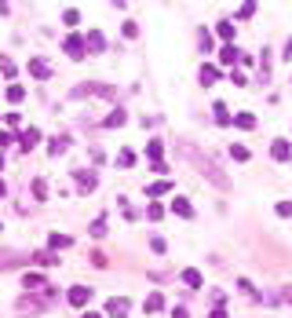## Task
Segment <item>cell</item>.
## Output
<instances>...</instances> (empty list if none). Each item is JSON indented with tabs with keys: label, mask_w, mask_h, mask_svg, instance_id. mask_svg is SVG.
I'll return each mask as SVG.
<instances>
[{
	"label": "cell",
	"mask_w": 292,
	"mask_h": 318,
	"mask_svg": "<svg viewBox=\"0 0 292 318\" xmlns=\"http://www.w3.org/2000/svg\"><path fill=\"white\" fill-rule=\"evenodd\" d=\"M146 154H150V161H153V165H157V161H161V154H164V143H161V139H150Z\"/></svg>",
	"instance_id": "25"
},
{
	"label": "cell",
	"mask_w": 292,
	"mask_h": 318,
	"mask_svg": "<svg viewBox=\"0 0 292 318\" xmlns=\"http://www.w3.org/2000/svg\"><path fill=\"white\" fill-rule=\"evenodd\" d=\"M238 59H241V51L234 48V44H223V51H219V63H223V66H230V63H238Z\"/></svg>",
	"instance_id": "19"
},
{
	"label": "cell",
	"mask_w": 292,
	"mask_h": 318,
	"mask_svg": "<svg viewBox=\"0 0 292 318\" xmlns=\"http://www.w3.org/2000/svg\"><path fill=\"white\" fill-rule=\"evenodd\" d=\"M146 220H150V223H157V220H164V208H161L157 201H150V205H146Z\"/></svg>",
	"instance_id": "27"
},
{
	"label": "cell",
	"mask_w": 292,
	"mask_h": 318,
	"mask_svg": "<svg viewBox=\"0 0 292 318\" xmlns=\"http://www.w3.org/2000/svg\"><path fill=\"white\" fill-rule=\"evenodd\" d=\"M0 73H4L8 81H15V77H19V66H15L8 55H0Z\"/></svg>",
	"instance_id": "23"
},
{
	"label": "cell",
	"mask_w": 292,
	"mask_h": 318,
	"mask_svg": "<svg viewBox=\"0 0 292 318\" xmlns=\"http://www.w3.org/2000/svg\"><path fill=\"white\" fill-rule=\"evenodd\" d=\"M33 198H37V201L48 198V183H44V179H33Z\"/></svg>",
	"instance_id": "32"
},
{
	"label": "cell",
	"mask_w": 292,
	"mask_h": 318,
	"mask_svg": "<svg viewBox=\"0 0 292 318\" xmlns=\"http://www.w3.org/2000/svg\"><path fill=\"white\" fill-rule=\"evenodd\" d=\"M106 314H110V318H128V300L125 296H113L110 304H106Z\"/></svg>",
	"instance_id": "10"
},
{
	"label": "cell",
	"mask_w": 292,
	"mask_h": 318,
	"mask_svg": "<svg viewBox=\"0 0 292 318\" xmlns=\"http://www.w3.org/2000/svg\"><path fill=\"white\" fill-rule=\"evenodd\" d=\"M63 51H66L70 59H84V55H88V44H84L81 33H70V37L63 40Z\"/></svg>",
	"instance_id": "5"
},
{
	"label": "cell",
	"mask_w": 292,
	"mask_h": 318,
	"mask_svg": "<svg viewBox=\"0 0 292 318\" xmlns=\"http://www.w3.org/2000/svg\"><path fill=\"white\" fill-rule=\"evenodd\" d=\"M179 154H187V161H190V165H194V169L201 172L205 179H208L212 187L230 190V179H226V172L219 169L216 161H212V154H208V150H201V146H197V143H190V139H179Z\"/></svg>",
	"instance_id": "1"
},
{
	"label": "cell",
	"mask_w": 292,
	"mask_h": 318,
	"mask_svg": "<svg viewBox=\"0 0 292 318\" xmlns=\"http://www.w3.org/2000/svg\"><path fill=\"white\" fill-rule=\"evenodd\" d=\"M216 33H219L223 40H234V22H230V19H223V22L216 26Z\"/></svg>",
	"instance_id": "28"
},
{
	"label": "cell",
	"mask_w": 292,
	"mask_h": 318,
	"mask_svg": "<svg viewBox=\"0 0 292 318\" xmlns=\"http://www.w3.org/2000/svg\"><path fill=\"white\" fill-rule=\"evenodd\" d=\"M26 70H29V77H37V81H48V77H51V63H48V59H40V55L29 59Z\"/></svg>",
	"instance_id": "6"
},
{
	"label": "cell",
	"mask_w": 292,
	"mask_h": 318,
	"mask_svg": "<svg viewBox=\"0 0 292 318\" xmlns=\"http://www.w3.org/2000/svg\"><path fill=\"white\" fill-rule=\"evenodd\" d=\"M81 318H102V314H95V311H88V314H81Z\"/></svg>",
	"instance_id": "44"
},
{
	"label": "cell",
	"mask_w": 292,
	"mask_h": 318,
	"mask_svg": "<svg viewBox=\"0 0 292 318\" xmlns=\"http://www.w3.org/2000/svg\"><path fill=\"white\" fill-rule=\"evenodd\" d=\"M66 146H70L66 135H55V139L48 143V154H51V157H59V154H66Z\"/></svg>",
	"instance_id": "20"
},
{
	"label": "cell",
	"mask_w": 292,
	"mask_h": 318,
	"mask_svg": "<svg viewBox=\"0 0 292 318\" xmlns=\"http://www.w3.org/2000/svg\"><path fill=\"white\" fill-rule=\"evenodd\" d=\"M234 15H238V19H252V15H256V4H252V0H245V4H241Z\"/></svg>",
	"instance_id": "30"
},
{
	"label": "cell",
	"mask_w": 292,
	"mask_h": 318,
	"mask_svg": "<svg viewBox=\"0 0 292 318\" xmlns=\"http://www.w3.org/2000/svg\"><path fill=\"white\" fill-rule=\"evenodd\" d=\"M37 143H40V132H37V128H22V132H19V146H22V150H33Z\"/></svg>",
	"instance_id": "12"
},
{
	"label": "cell",
	"mask_w": 292,
	"mask_h": 318,
	"mask_svg": "<svg viewBox=\"0 0 292 318\" xmlns=\"http://www.w3.org/2000/svg\"><path fill=\"white\" fill-rule=\"evenodd\" d=\"M48 245H51V252H59V249H70V245H73V238L55 231V234H48Z\"/></svg>",
	"instance_id": "18"
},
{
	"label": "cell",
	"mask_w": 292,
	"mask_h": 318,
	"mask_svg": "<svg viewBox=\"0 0 292 318\" xmlns=\"http://www.w3.org/2000/svg\"><path fill=\"white\" fill-rule=\"evenodd\" d=\"M270 157H274V161H288V157H292V143H288V139H274V143H270Z\"/></svg>",
	"instance_id": "8"
},
{
	"label": "cell",
	"mask_w": 292,
	"mask_h": 318,
	"mask_svg": "<svg viewBox=\"0 0 292 318\" xmlns=\"http://www.w3.org/2000/svg\"><path fill=\"white\" fill-rule=\"evenodd\" d=\"M274 212H278L281 220H292V201H278V205H274Z\"/></svg>",
	"instance_id": "35"
},
{
	"label": "cell",
	"mask_w": 292,
	"mask_h": 318,
	"mask_svg": "<svg viewBox=\"0 0 292 318\" xmlns=\"http://www.w3.org/2000/svg\"><path fill=\"white\" fill-rule=\"evenodd\" d=\"M150 249H153V252H157V256H161V252H164L168 245H164V238H150Z\"/></svg>",
	"instance_id": "37"
},
{
	"label": "cell",
	"mask_w": 292,
	"mask_h": 318,
	"mask_svg": "<svg viewBox=\"0 0 292 318\" xmlns=\"http://www.w3.org/2000/svg\"><path fill=\"white\" fill-rule=\"evenodd\" d=\"M212 318H226V307H223V304H216V307H212Z\"/></svg>",
	"instance_id": "41"
},
{
	"label": "cell",
	"mask_w": 292,
	"mask_h": 318,
	"mask_svg": "<svg viewBox=\"0 0 292 318\" xmlns=\"http://www.w3.org/2000/svg\"><path fill=\"white\" fill-rule=\"evenodd\" d=\"M172 187H176L172 179H157V183H146V198H161V194H168Z\"/></svg>",
	"instance_id": "13"
},
{
	"label": "cell",
	"mask_w": 292,
	"mask_h": 318,
	"mask_svg": "<svg viewBox=\"0 0 292 318\" xmlns=\"http://www.w3.org/2000/svg\"><path fill=\"white\" fill-rule=\"evenodd\" d=\"M84 44H88V51H91V55H99V51H106V37L99 33V29H91V33L84 37Z\"/></svg>",
	"instance_id": "11"
},
{
	"label": "cell",
	"mask_w": 292,
	"mask_h": 318,
	"mask_svg": "<svg viewBox=\"0 0 292 318\" xmlns=\"http://www.w3.org/2000/svg\"><path fill=\"white\" fill-rule=\"evenodd\" d=\"M88 300H91V285H70V289H66V304L77 307V311L88 307Z\"/></svg>",
	"instance_id": "4"
},
{
	"label": "cell",
	"mask_w": 292,
	"mask_h": 318,
	"mask_svg": "<svg viewBox=\"0 0 292 318\" xmlns=\"http://www.w3.org/2000/svg\"><path fill=\"white\" fill-rule=\"evenodd\" d=\"M230 157H234L238 165H245V161H249V146H241V143H234V146H230Z\"/></svg>",
	"instance_id": "26"
},
{
	"label": "cell",
	"mask_w": 292,
	"mask_h": 318,
	"mask_svg": "<svg viewBox=\"0 0 292 318\" xmlns=\"http://www.w3.org/2000/svg\"><path fill=\"white\" fill-rule=\"evenodd\" d=\"M117 165H121V169H132V165H135V154H132V150H121V154H117Z\"/></svg>",
	"instance_id": "31"
},
{
	"label": "cell",
	"mask_w": 292,
	"mask_h": 318,
	"mask_svg": "<svg viewBox=\"0 0 292 318\" xmlns=\"http://www.w3.org/2000/svg\"><path fill=\"white\" fill-rule=\"evenodd\" d=\"M48 300H55V289H48L44 296H22L19 300V311L22 314H40L44 307H48Z\"/></svg>",
	"instance_id": "3"
},
{
	"label": "cell",
	"mask_w": 292,
	"mask_h": 318,
	"mask_svg": "<svg viewBox=\"0 0 292 318\" xmlns=\"http://www.w3.org/2000/svg\"><path fill=\"white\" fill-rule=\"evenodd\" d=\"M8 99H11V102H22V99H26V92H22L19 84H11V88H8Z\"/></svg>",
	"instance_id": "36"
},
{
	"label": "cell",
	"mask_w": 292,
	"mask_h": 318,
	"mask_svg": "<svg viewBox=\"0 0 292 318\" xmlns=\"http://www.w3.org/2000/svg\"><path fill=\"white\" fill-rule=\"evenodd\" d=\"M63 22H66V26H77V22H81V11H77V8H66V11H63Z\"/></svg>",
	"instance_id": "34"
},
{
	"label": "cell",
	"mask_w": 292,
	"mask_h": 318,
	"mask_svg": "<svg viewBox=\"0 0 292 318\" xmlns=\"http://www.w3.org/2000/svg\"><path fill=\"white\" fill-rule=\"evenodd\" d=\"M172 318H190V311L187 307H172Z\"/></svg>",
	"instance_id": "40"
},
{
	"label": "cell",
	"mask_w": 292,
	"mask_h": 318,
	"mask_svg": "<svg viewBox=\"0 0 292 318\" xmlns=\"http://www.w3.org/2000/svg\"><path fill=\"white\" fill-rule=\"evenodd\" d=\"M4 194H8V187H4V179H0V198H4Z\"/></svg>",
	"instance_id": "45"
},
{
	"label": "cell",
	"mask_w": 292,
	"mask_h": 318,
	"mask_svg": "<svg viewBox=\"0 0 292 318\" xmlns=\"http://www.w3.org/2000/svg\"><path fill=\"white\" fill-rule=\"evenodd\" d=\"M216 81H219V66H208V63H205V66H201V84L208 88V84H216Z\"/></svg>",
	"instance_id": "22"
},
{
	"label": "cell",
	"mask_w": 292,
	"mask_h": 318,
	"mask_svg": "<svg viewBox=\"0 0 292 318\" xmlns=\"http://www.w3.org/2000/svg\"><path fill=\"white\" fill-rule=\"evenodd\" d=\"M143 307H146V314H157V311L164 307V296H161V293H150V296H146V304H143Z\"/></svg>",
	"instance_id": "21"
},
{
	"label": "cell",
	"mask_w": 292,
	"mask_h": 318,
	"mask_svg": "<svg viewBox=\"0 0 292 318\" xmlns=\"http://www.w3.org/2000/svg\"><path fill=\"white\" fill-rule=\"evenodd\" d=\"M11 139H15L11 132H0V150H4V146H11Z\"/></svg>",
	"instance_id": "39"
},
{
	"label": "cell",
	"mask_w": 292,
	"mask_h": 318,
	"mask_svg": "<svg viewBox=\"0 0 292 318\" xmlns=\"http://www.w3.org/2000/svg\"><path fill=\"white\" fill-rule=\"evenodd\" d=\"M125 117H128V114H125V110H121V106H117V110H113L110 117L102 121V128H121V125H125Z\"/></svg>",
	"instance_id": "24"
},
{
	"label": "cell",
	"mask_w": 292,
	"mask_h": 318,
	"mask_svg": "<svg viewBox=\"0 0 292 318\" xmlns=\"http://www.w3.org/2000/svg\"><path fill=\"white\" fill-rule=\"evenodd\" d=\"M0 169H4V157H0Z\"/></svg>",
	"instance_id": "46"
},
{
	"label": "cell",
	"mask_w": 292,
	"mask_h": 318,
	"mask_svg": "<svg viewBox=\"0 0 292 318\" xmlns=\"http://www.w3.org/2000/svg\"><path fill=\"white\" fill-rule=\"evenodd\" d=\"M281 55H285V59H292V40L285 44V51H281Z\"/></svg>",
	"instance_id": "43"
},
{
	"label": "cell",
	"mask_w": 292,
	"mask_h": 318,
	"mask_svg": "<svg viewBox=\"0 0 292 318\" xmlns=\"http://www.w3.org/2000/svg\"><path fill=\"white\" fill-rule=\"evenodd\" d=\"M84 95H106V99H113V102H117V88L88 81V84H77V88H73V99H84Z\"/></svg>",
	"instance_id": "2"
},
{
	"label": "cell",
	"mask_w": 292,
	"mask_h": 318,
	"mask_svg": "<svg viewBox=\"0 0 292 318\" xmlns=\"http://www.w3.org/2000/svg\"><path fill=\"white\" fill-rule=\"evenodd\" d=\"M73 179H77V190H81V194H91V190L99 187L95 172H84V169H77V172H73Z\"/></svg>",
	"instance_id": "7"
},
{
	"label": "cell",
	"mask_w": 292,
	"mask_h": 318,
	"mask_svg": "<svg viewBox=\"0 0 292 318\" xmlns=\"http://www.w3.org/2000/svg\"><path fill=\"white\" fill-rule=\"evenodd\" d=\"M40 285H44L40 275H22V289H40Z\"/></svg>",
	"instance_id": "29"
},
{
	"label": "cell",
	"mask_w": 292,
	"mask_h": 318,
	"mask_svg": "<svg viewBox=\"0 0 292 318\" xmlns=\"http://www.w3.org/2000/svg\"><path fill=\"white\" fill-rule=\"evenodd\" d=\"M183 282H187L190 285V289H201V285H205V278H201V271H197V267H187V271H183V275H179Z\"/></svg>",
	"instance_id": "15"
},
{
	"label": "cell",
	"mask_w": 292,
	"mask_h": 318,
	"mask_svg": "<svg viewBox=\"0 0 292 318\" xmlns=\"http://www.w3.org/2000/svg\"><path fill=\"white\" fill-rule=\"evenodd\" d=\"M29 263V256L26 252H0V271H8V267H22Z\"/></svg>",
	"instance_id": "9"
},
{
	"label": "cell",
	"mask_w": 292,
	"mask_h": 318,
	"mask_svg": "<svg viewBox=\"0 0 292 318\" xmlns=\"http://www.w3.org/2000/svg\"><path fill=\"white\" fill-rule=\"evenodd\" d=\"M212 117H216V125H234V117H230V110H226V102H216V106H212Z\"/></svg>",
	"instance_id": "16"
},
{
	"label": "cell",
	"mask_w": 292,
	"mask_h": 318,
	"mask_svg": "<svg viewBox=\"0 0 292 318\" xmlns=\"http://www.w3.org/2000/svg\"><path fill=\"white\" fill-rule=\"evenodd\" d=\"M281 296H285L288 304H292V285H285V289H281Z\"/></svg>",
	"instance_id": "42"
},
{
	"label": "cell",
	"mask_w": 292,
	"mask_h": 318,
	"mask_svg": "<svg viewBox=\"0 0 292 318\" xmlns=\"http://www.w3.org/2000/svg\"><path fill=\"white\" fill-rule=\"evenodd\" d=\"M197 37H201V51H205V55H208L212 48H216V40H212V33H208V29H201Z\"/></svg>",
	"instance_id": "33"
},
{
	"label": "cell",
	"mask_w": 292,
	"mask_h": 318,
	"mask_svg": "<svg viewBox=\"0 0 292 318\" xmlns=\"http://www.w3.org/2000/svg\"><path fill=\"white\" fill-rule=\"evenodd\" d=\"M234 128H241V132H252V128H256V114H249V110L234 114Z\"/></svg>",
	"instance_id": "14"
},
{
	"label": "cell",
	"mask_w": 292,
	"mask_h": 318,
	"mask_svg": "<svg viewBox=\"0 0 292 318\" xmlns=\"http://www.w3.org/2000/svg\"><path fill=\"white\" fill-rule=\"evenodd\" d=\"M91 234L102 238V234H106V220H95V223H91Z\"/></svg>",
	"instance_id": "38"
},
{
	"label": "cell",
	"mask_w": 292,
	"mask_h": 318,
	"mask_svg": "<svg viewBox=\"0 0 292 318\" xmlns=\"http://www.w3.org/2000/svg\"><path fill=\"white\" fill-rule=\"evenodd\" d=\"M172 212H176V216H183V220H190V216H194V205H190L187 198H172Z\"/></svg>",
	"instance_id": "17"
}]
</instances>
